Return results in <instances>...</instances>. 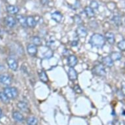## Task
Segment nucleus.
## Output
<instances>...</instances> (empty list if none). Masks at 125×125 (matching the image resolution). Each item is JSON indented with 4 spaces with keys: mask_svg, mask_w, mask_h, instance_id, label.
Segmentation results:
<instances>
[{
    "mask_svg": "<svg viewBox=\"0 0 125 125\" xmlns=\"http://www.w3.org/2000/svg\"><path fill=\"white\" fill-rule=\"evenodd\" d=\"M3 92L9 99H15L19 96V92L14 87H7L3 90Z\"/></svg>",
    "mask_w": 125,
    "mask_h": 125,
    "instance_id": "obj_2",
    "label": "nucleus"
},
{
    "mask_svg": "<svg viewBox=\"0 0 125 125\" xmlns=\"http://www.w3.org/2000/svg\"><path fill=\"white\" fill-rule=\"evenodd\" d=\"M77 64V58L75 56L70 55L68 58V65L70 68H74Z\"/></svg>",
    "mask_w": 125,
    "mask_h": 125,
    "instance_id": "obj_8",
    "label": "nucleus"
},
{
    "mask_svg": "<svg viewBox=\"0 0 125 125\" xmlns=\"http://www.w3.org/2000/svg\"><path fill=\"white\" fill-rule=\"evenodd\" d=\"M71 45H72V46H73V47H76V46L78 45V42L77 41H73L72 42V43H71Z\"/></svg>",
    "mask_w": 125,
    "mask_h": 125,
    "instance_id": "obj_33",
    "label": "nucleus"
},
{
    "mask_svg": "<svg viewBox=\"0 0 125 125\" xmlns=\"http://www.w3.org/2000/svg\"><path fill=\"white\" fill-rule=\"evenodd\" d=\"M102 64L104 66H106L108 68H111L113 66V61L110 58V56H105V57L103 58Z\"/></svg>",
    "mask_w": 125,
    "mask_h": 125,
    "instance_id": "obj_11",
    "label": "nucleus"
},
{
    "mask_svg": "<svg viewBox=\"0 0 125 125\" xmlns=\"http://www.w3.org/2000/svg\"><path fill=\"white\" fill-rule=\"evenodd\" d=\"M98 3H97V1H92L91 3H90V7L91 9H92L93 10H94V9H97L98 8Z\"/></svg>",
    "mask_w": 125,
    "mask_h": 125,
    "instance_id": "obj_28",
    "label": "nucleus"
},
{
    "mask_svg": "<svg viewBox=\"0 0 125 125\" xmlns=\"http://www.w3.org/2000/svg\"><path fill=\"white\" fill-rule=\"evenodd\" d=\"M27 51L30 56H35L37 52V46L33 44H29L27 47Z\"/></svg>",
    "mask_w": 125,
    "mask_h": 125,
    "instance_id": "obj_9",
    "label": "nucleus"
},
{
    "mask_svg": "<svg viewBox=\"0 0 125 125\" xmlns=\"http://www.w3.org/2000/svg\"><path fill=\"white\" fill-rule=\"evenodd\" d=\"M26 22L27 26L30 27V28H34L37 24V21L31 16H28L26 17Z\"/></svg>",
    "mask_w": 125,
    "mask_h": 125,
    "instance_id": "obj_14",
    "label": "nucleus"
},
{
    "mask_svg": "<svg viewBox=\"0 0 125 125\" xmlns=\"http://www.w3.org/2000/svg\"><path fill=\"white\" fill-rule=\"evenodd\" d=\"M17 107L21 109V111H23V112H25V113H28L29 111H30L28 104L26 102H22H22H19L17 104Z\"/></svg>",
    "mask_w": 125,
    "mask_h": 125,
    "instance_id": "obj_12",
    "label": "nucleus"
},
{
    "mask_svg": "<svg viewBox=\"0 0 125 125\" xmlns=\"http://www.w3.org/2000/svg\"></svg>",
    "mask_w": 125,
    "mask_h": 125,
    "instance_id": "obj_36",
    "label": "nucleus"
},
{
    "mask_svg": "<svg viewBox=\"0 0 125 125\" xmlns=\"http://www.w3.org/2000/svg\"><path fill=\"white\" fill-rule=\"evenodd\" d=\"M114 125H125L124 121H115L113 123Z\"/></svg>",
    "mask_w": 125,
    "mask_h": 125,
    "instance_id": "obj_31",
    "label": "nucleus"
},
{
    "mask_svg": "<svg viewBox=\"0 0 125 125\" xmlns=\"http://www.w3.org/2000/svg\"><path fill=\"white\" fill-rule=\"evenodd\" d=\"M110 58L113 61H117V60H119L122 57V54L119 52H113L110 54Z\"/></svg>",
    "mask_w": 125,
    "mask_h": 125,
    "instance_id": "obj_20",
    "label": "nucleus"
},
{
    "mask_svg": "<svg viewBox=\"0 0 125 125\" xmlns=\"http://www.w3.org/2000/svg\"><path fill=\"white\" fill-rule=\"evenodd\" d=\"M92 73L98 76H105L106 75V72L105 70L104 66L102 64H97L94 66V68L92 70Z\"/></svg>",
    "mask_w": 125,
    "mask_h": 125,
    "instance_id": "obj_3",
    "label": "nucleus"
},
{
    "mask_svg": "<svg viewBox=\"0 0 125 125\" xmlns=\"http://www.w3.org/2000/svg\"><path fill=\"white\" fill-rule=\"evenodd\" d=\"M105 38L106 39V40L108 41V43L111 45L114 44L115 41V34L112 32L108 31L106 32L105 34Z\"/></svg>",
    "mask_w": 125,
    "mask_h": 125,
    "instance_id": "obj_10",
    "label": "nucleus"
},
{
    "mask_svg": "<svg viewBox=\"0 0 125 125\" xmlns=\"http://www.w3.org/2000/svg\"><path fill=\"white\" fill-rule=\"evenodd\" d=\"M7 10L9 14H15L19 12V8L17 6H14V5H9L7 7Z\"/></svg>",
    "mask_w": 125,
    "mask_h": 125,
    "instance_id": "obj_17",
    "label": "nucleus"
},
{
    "mask_svg": "<svg viewBox=\"0 0 125 125\" xmlns=\"http://www.w3.org/2000/svg\"><path fill=\"white\" fill-rule=\"evenodd\" d=\"M90 43L93 47L101 49L104 47L105 43V37L100 33H94L90 37Z\"/></svg>",
    "mask_w": 125,
    "mask_h": 125,
    "instance_id": "obj_1",
    "label": "nucleus"
},
{
    "mask_svg": "<svg viewBox=\"0 0 125 125\" xmlns=\"http://www.w3.org/2000/svg\"><path fill=\"white\" fill-rule=\"evenodd\" d=\"M17 20L19 21V22L21 24V26L23 27L27 26L26 22V17H24L22 15H17Z\"/></svg>",
    "mask_w": 125,
    "mask_h": 125,
    "instance_id": "obj_19",
    "label": "nucleus"
},
{
    "mask_svg": "<svg viewBox=\"0 0 125 125\" xmlns=\"http://www.w3.org/2000/svg\"><path fill=\"white\" fill-rule=\"evenodd\" d=\"M113 21L115 22V23L117 26L120 25V24H121V21L120 20V18L119 17H115L114 19H113Z\"/></svg>",
    "mask_w": 125,
    "mask_h": 125,
    "instance_id": "obj_30",
    "label": "nucleus"
},
{
    "mask_svg": "<svg viewBox=\"0 0 125 125\" xmlns=\"http://www.w3.org/2000/svg\"><path fill=\"white\" fill-rule=\"evenodd\" d=\"M39 79L42 81L44 83H47L49 81V78H48V76L46 73V72H44V71H41L40 73H39Z\"/></svg>",
    "mask_w": 125,
    "mask_h": 125,
    "instance_id": "obj_18",
    "label": "nucleus"
},
{
    "mask_svg": "<svg viewBox=\"0 0 125 125\" xmlns=\"http://www.w3.org/2000/svg\"><path fill=\"white\" fill-rule=\"evenodd\" d=\"M73 90L74 92H75V93H77V94H81L83 92V90L81 88V87L78 84H76V85H75L73 87Z\"/></svg>",
    "mask_w": 125,
    "mask_h": 125,
    "instance_id": "obj_29",
    "label": "nucleus"
},
{
    "mask_svg": "<svg viewBox=\"0 0 125 125\" xmlns=\"http://www.w3.org/2000/svg\"><path fill=\"white\" fill-rule=\"evenodd\" d=\"M12 117L15 121L19 122V123H22L24 121V116L19 111H14L12 113Z\"/></svg>",
    "mask_w": 125,
    "mask_h": 125,
    "instance_id": "obj_13",
    "label": "nucleus"
},
{
    "mask_svg": "<svg viewBox=\"0 0 125 125\" xmlns=\"http://www.w3.org/2000/svg\"><path fill=\"white\" fill-rule=\"evenodd\" d=\"M117 47L119 49L122 51H125V39H123L122 41H119L118 44H117Z\"/></svg>",
    "mask_w": 125,
    "mask_h": 125,
    "instance_id": "obj_26",
    "label": "nucleus"
},
{
    "mask_svg": "<svg viewBox=\"0 0 125 125\" xmlns=\"http://www.w3.org/2000/svg\"><path fill=\"white\" fill-rule=\"evenodd\" d=\"M1 69H3V66H1V65L0 64V70H1Z\"/></svg>",
    "mask_w": 125,
    "mask_h": 125,
    "instance_id": "obj_35",
    "label": "nucleus"
},
{
    "mask_svg": "<svg viewBox=\"0 0 125 125\" xmlns=\"http://www.w3.org/2000/svg\"><path fill=\"white\" fill-rule=\"evenodd\" d=\"M5 21H6L7 25L10 28H12V27H14L15 25L17 24L16 19H14V17H11V16H9V17H7Z\"/></svg>",
    "mask_w": 125,
    "mask_h": 125,
    "instance_id": "obj_15",
    "label": "nucleus"
},
{
    "mask_svg": "<svg viewBox=\"0 0 125 125\" xmlns=\"http://www.w3.org/2000/svg\"><path fill=\"white\" fill-rule=\"evenodd\" d=\"M73 19H74V21H75V22L78 25H80L82 24L83 21H82V19H81V17L77 15V14H76L75 16L73 17Z\"/></svg>",
    "mask_w": 125,
    "mask_h": 125,
    "instance_id": "obj_27",
    "label": "nucleus"
},
{
    "mask_svg": "<svg viewBox=\"0 0 125 125\" xmlns=\"http://www.w3.org/2000/svg\"><path fill=\"white\" fill-rule=\"evenodd\" d=\"M76 33L78 37H85L87 35V30L84 26H80L76 30Z\"/></svg>",
    "mask_w": 125,
    "mask_h": 125,
    "instance_id": "obj_6",
    "label": "nucleus"
},
{
    "mask_svg": "<svg viewBox=\"0 0 125 125\" xmlns=\"http://www.w3.org/2000/svg\"><path fill=\"white\" fill-rule=\"evenodd\" d=\"M12 82V79L10 76L8 75H5L2 74L0 75V83H2L3 84H5V85H10Z\"/></svg>",
    "mask_w": 125,
    "mask_h": 125,
    "instance_id": "obj_5",
    "label": "nucleus"
},
{
    "mask_svg": "<svg viewBox=\"0 0 125 125\" xmlns=\"http://www.w3.org/2000/svg\"><path fill=\"white\" fill-rule=\"evenodd\" d=\"M0 101L3 102V104H9L10 102V99L5 94L4 92H0Z\"/></svg>",
    "mask_w": 125,
    "mask_h": 125,
    "instance_id": "obj_23",
    "label": "nucleus"
},
{
    "mask_svg": "<svg viewBox=\"0 0 125 125\" xmlns=\"http://www.w3.org/2000/svg\"><path fill=\"white\" fill-rule=\"evenodd\" d=\"M7 62L9 68H10V70H12V71H17L19 67V64L17 60L12 57H9L7 59Z\"/></svg>",
    "mask_w": 125,
    "mask_h": 125,
    "instance_id": "obj_4",
    "label": "nucleus"
},
{
    "mask_svg": "<svg viewBox=\"0 0 125 125\" xmlns=\"http://www.w3.org/2000/svg\"><path fill=\"white\" fill-rule=\"evenodd\" d=\"M62 14L60 12L56 11L51 14V18L52 20L56 22H60L62 20Z\"/></svg>",
    "mask_w": 125,
    "mask_h": 125,
    "instance_id": "obj_16",
    "label": "nucleus"
},
{
    "mask_svg": "<svg viewBox=\"0 0 125 125\" xmlns=\"http://www.w3.org/2000/svg\"><path fill=\"white\" fill-rule=\"evenodd\" d=\"M68 75L69 79L72 81H75L77 79V73L73 68H70Z\"/></svg>",
    "mask_w": 125,
    "mask_h": 125,
    "instance_id": "obj_7",
    "label": "nucleus"
},
{
    "mask_svg": "<svg viewBox=\"0 0 125 125\" xmlns=\"http://www.w3.org/2000/svg\"><path fill=\"white\" fill-rule=\"evenodd\" d=\"M3 116V113H2V110H1V109L0 108V119H1V117Z\"/></svg>",
    "mask_w": 125,
    "mask_h": 125,
    "instance_id": "obj_34",
    "label": "nucleus"
},
{
    "mask_svg": "<svg viewBox=\"0 0 125 125\" xmlns=\"http://www.w3.org/2000/svg\"><path fill=\"white\" fill-rule=\"evenodd\" d=\"M121 91H122L123 94L125 96V83L124 82L122 83V88H121Z\"/></svg>",
    "mask_w": 125,
    "mask_h": 125,
    "instance_id": "obj_32",
    "label": "nucleus"
},
{
    "mask_svg": "<svg viewBox=\"0 0 125 125\" xmlns=\"http://www.w3.org/2000/svg\"><path fill=\"white\" fill-rule=\"evenodd\" d=\"M84 12H85L86 16L88 18H92L93 17H94V10L90 8V7H86L85 9H84Z\"/></svg>",
    "mask_w": 125,
    "mask_h": 125,
    "instance_id": "obj_22",
    "label": "nucleus"
},
{
    "mask_svg": "<svg viewBox=\"0 0 125 125\" xmlns=\"http://www.w3.org/2000/svg\"><path fill=\"white\" fill-rule=\"evenodd\" d=\"M43 56H44V57L46 58H48V59H49L51 57H52V56H53V52H52V51L51 49H50L49 48L47 49V51L43 53Z\"/></svg>",
    "mask_w": 125,
    "mask_h": 125,
    "instance_id": "obj_25",
    "label": "nucleus"
},
{
    "mask_svg": "<svg viewBox=\"0 0 125 125\" xmlns=\"http://www.w3.org/2000/svg\"><path fill=\"white\" fill-rule=\"evenodd\" d=\"M28 125H37L38 123V121L36 117L33 116H30L26 120Z\"/></svg>",
    "mask_w": 125,
    "mask_h": 125,
    "instance_id": "obj_21",
    "label": "nucleus"
},
{
    "mask_svg": "<svg viewBox=\"0 0 125 125\" xmlns=\"http://www.w3.org/2000/svg\"><path fill=\"white\" fill-rule=\"evenodd\" d=\"M31 40L33 43V45H35V46H41L42 45L41 39H40V37H37V36H34V37H31Z\"/></svg>",
    "mask_w": 125,
    "mask_h": 125,
    "instance_id": "obj_24",
    "label": "nucleus"
}]
</instances>
